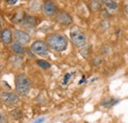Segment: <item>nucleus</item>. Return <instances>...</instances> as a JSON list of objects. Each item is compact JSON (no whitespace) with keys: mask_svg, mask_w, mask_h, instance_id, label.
I'll list each match as a JSON object with an SVG mask.
<instances>
[{"mask_svg":"<svg viewBox=\"0 0 128 123\" xmlns=\"http://www.w3.org/2000/svg\"><path fill=\"white\" fill-rule=\"evenodd\" d=\"M42 13L48 17H51V16H55L57 11V6L55 5V3L51 0H46L42 4Z\"/></svg>","mask_w":128,"mask_h":123,"instance_id":"6","label":"nucleus"},{"mask_svg":"<svg viewBox=\"0 0 128 123\" xmlns=\"http://www.w3.org/2000/svg\"><path fill=\"white\" fill-rule=\"evenodd\" d=\"M98 1H100V4H102V3H104V4H106L108 0H98Z\"/></svg>","mask_w":128,"mask_h":123,"instance_id":"22","label":"nucleus"},{"mask_svg":"<svg viewBox=\"0 0 128 123\" xmlns=\"http://www.w3.org/2000/svg\"><path fill=\"white\" fill-rule=\"evenodd\" d=\"M23 21L25 26H28V27H34L36 25V18H34L32 16H26Z\"/></svg>","mask_w":128,"mask_h":123,"instance_id":"12","label":"nucleus"},{"mask_svg":"<svg viewBox=\"0 0 128 123\" xmlns=\"http://www.w3.org/2000/svg\"><path fill=\"white\" fill-rule=\"evenodd\" d=\"M10 114H11L12 117L15 118V119H19V118L22 116V112H21V110H19V109H15V110L11 111Z\"/></svg>","mask_w":128,"mask_h":123,"instance_id":"17","label":"nucleus"},{"mask_svg":"<svg viewBox=\"0 0 128 123\" xmlns=\"http://www.w3.org/2000/svg\"><path fill=\"white\" fill-rule=\"evenodd\" d=\"M118 102V100L116 98H106L102 100V106H104V108H112L114 104H116Z\"/></svg>","mask_w":128,"mask_h":123,"instance_id":"11","label":"nucleus"},{"mask_svg":"<svg viewBox=\"0 0 128 123\" xmlns=\"http://www.w3.org/2000/svg\"><path fill=\"white\" fill-rule=\"evenodd\" d=\"M0 100L4 104H6L8 106H12L19 102V96L13 92L3 91L0 92Z\"/></svg>","mask_w":128,"mask_h":123,"instance_id":"5","label":"nucleus"},{"mask_svg":"<svg viewBox=\"0 0 128 123\" xmlns=\"http://www.w3.org/2000/svg\"><path fill=\"white\" fill-rule=\"evenodd\" d=\"M125 12L127 13V15H128V4L126 5V7H125Z\"/></svg>","mask_w":128,"mask_h":123,"instance_id":"23","label":"nucleus"},{"mask_svg":"<svg viewBox=\"0 0 128 123\" xmlns=\"http://www.w3.org/2000/svg\"><path fill=\"white\" fill-rule=\"evenodd\" d=\"M91 8L94 12H96L100 9V3L98 0H92L91 1Z\"/></svg>","mask_w":128,"mask_h":123,"instance_id":"13","label":"nucleus"},{"mask_svg":"<svg viewBox=\"0 0 128 123\" xmlns=\"http://www.w3.org/2000/svg\"><path fill=\"white\" fill-rule=\"evenodd\" d=\"M85 123H88V122H85Z\"/></svg>","mask_w":128,"mask_h":123,"instance_id":"25","label":"nucleus"},{"mask_svg":"<svg viewBox=\"0 0 128 123\" xmlns=\"http://www.w3.org/2000/svg\"><path fill=\"white\" fill-rule=\"evenodd\" d=\"M31 50L34 54L38 56H48L49 53V47L46 42L42 40H36L31 46Z\"/></svg>","mask_w":128,"mask_h":123,"instance_id":"4","label":"nucleus"},{"mask_svg":"<svg viewBox=\"0 0 128 123\" xmlns=\"http://www.w3.org/2000/svg\"><path fill=\"white\" fill-rule=\"evenodd\" d=\"M18 1H19V0H5V2H6L8 5H14V4H16Z\"/></svg>","mask_w":128,"mask_h":123,"instance_id":"20","label":"nucleus"},{"mask_svg":"<svg viewBox=\"0 0 128 123\" xmlns=\"http://www.w3.org/2000/svg\"><path fill=\"white\" fill-rule=\"evenodd\" d=\"M13 36L15 38L17 42L21 44H28L31 42V36L28 32L21 30H16L13 32Z\"/></svg>","mask_w":128,"mask_h":123,"instance_id":"8","label":"nucleus"},{"mask_svg":"<svg viewBox=\"0 0 128 123\" xmlns=\"http://www.w3.org/2000/svg\"><path fill=\"white\" fill-rule=\"evenodd\" d=\"M102 57H100V56L94 57L93 60H92L93 65H95V66H100V65L102 64Z\"/></svg>","mask_w":128,"mask_h":123,"instance_id":"18","label":"nucleus"},{"mask_svg":"<svg viewBox=\"0 0 128 123\" xmlns=\"http://www.w3.org/2000/svg\"><path fill=\"white\" fill-rule=\"evenodd\" d=\"M1 32H2V26H1V22H0V34H1Z\"/></svg>","mask_w":128,"mask_h":123,"instance_id":"24","label":"nucleus"},{"mask_svg":"<svg viewBox=\"0 0 128 123\" xmlns=\"http://www.w3.org/2000/svg\"><path fill=\"white\" fill-rule=\"evenodd\" d=\"M55 21L63 26H70L73 23V19L72 17L69 15L67 12L65 11H59L56 13L55 15Z\"/></svg>","mask_w":128,"mask_h":123,"instance_id":"7","label":"nucleus"},{"mask_svg":"<svg viewBox=\"0 0 128 123\" xmlns=\"http://www.w3.org/2000/svg\"><path fill=\"white\" fill-rule=\"evenodd\" d=\"M73 75H75V73H67V74H65V76L63 78V81H62L63 86H66V85H68L70 83L71 79L73 78Z\"/></svg>","mask_w":128,"mask_h":123,"instance_id":"15","label":"nucleus"},{"mask_svg":"<svg viewBox=\"0 0 128 123\" xmlns=\"http://www.w3.org/2000/svg\"><path fill=\"white\" fill-rule=\"evenodd\" d=\"M36 64H38L40 68L46 69V70L50 68V63H48V62L46 61V60H38V61H36Z\"/></svg>","mask_w":128,"mask_h":123,"instance_id":"16","label":"nucleus"},{"mask_svg":"<svg viewBox=\"0 0 128 123\" xmlns=\"http://www.w3.org/2000/svg\"><path fill=\"white\" fill-rule=\"evenodd\" d=\"M70 38L73 44L79 49L87 47V38L84 32L78 27H74L70 31Z\"/></svg>","mask_w":128,"mask_h":123,"instance_id":"3","label":"nucleus"},{"mask_svg":"<svg viewBox=\"0 0 128 123\" xmlns=\"http://www.w3.org/2000/svg\"><path fill=\"white\" fill-rule=\"evenodd\" d=\"M0 123H8L6 115L4 113H2V112H0Z\"/></svg>","mask_w":128,"mask_h":123,"instance_id":"19","label":"nucleus"},{"mask_svg":"<svg viewBox=\"0 0 128 123\" xmlns=\"http://www.w3.org/2000/svg\"><path fill=\"white\" fill-rule=\"evenodd\" d=\"M11 49H12V51L17 54V55H21V54H24L25 53V47L23 46V44H19V42H13L12 44H11Z\"/></svg>","mask_w":128,"mask_h":123,"instance_id":"10","label":"nucleus"},{"mask_svg":"<svg viewBox=\"0 0 128 123\" xmlns=\"http://www.w3.org/2000/svg\"><path fill=\"white\" fill-rule=\"evenodd\" d=\"M106 9H110V10H115V9H117V3L113 0H108L106 3Z\"/></svg>","mask_w":128,"mask_h":123,"instance_id":"14","label":"nucleus"},{"mask_svg":"<svg viewBox=\"0 0 128 123\" xmlns=\"http://www.w3.org/2000/svg\"><path fill=\"white\" fill-rule=\"evenodd\" d=\"M31 81L25 74H19L15 78V89L17 94L22 96H27L31 91Z\"/></svg>","mask_w":128,"mask_h":123,"instance_id":"2","label":"nucleus"},{"mask_svg":"<svg viewBox=\"0 0 128 123\" xmlns=\"http://www.w3.org/2000/svg\"><path fill=\"white\" fill-rule=\"evenodd\" d=\"M12 38H13V32L10 29H4L0 34V40L5 46H8L11 44Z\"/></svg>","mask_w":128,"mask_h":123,"instance_id":"9","label":"nucleus"},{"mask_svg":"<svg viewBox=\"0 0 128 123\" xmlns=\"http://www.w3.org/2000/svg\"><path fill=\"white\" fill-rule=\"evenodd\" d=\"M44 121V117H42V118H38V119L34 120L32 123H42Z\"/></svg>","mask_w":128,"mask_h":123,"instance_id":"21","label":"nucleus"},{"mask_svg":"<svg viewBox=\"0 0 128 123\" xmlns=\"http://www.w3.org/2000/svg\"><path fill=\"white\" fill-rule=\"evenodd\" d=\"M46 44L48 47L54 51L61 52L64 51L68 46L67 38L60 34H52L46 38Z\"/></svg>","mask_w":128,"mask_h":123,"instance_id":"1","label":"nucleus"}]
</instances>
